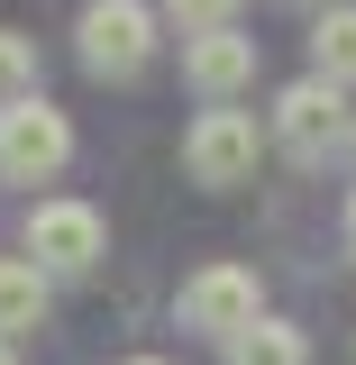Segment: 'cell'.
Returning a JSON list of instances; mask_svg holds the SVG:
<instances>
[{
  "label": "cell",
  "mask_w": 356,
  "mask_h": 365,
  "mask_svg": "<svg viewBox=\"0 0 356 365\" xmlns=\"http://www.w3.org/2000/svg\"><path fill=\"white\" fill-rule=\"evenodd\" d=\"M73 165V119L55 110V101H19V110H0V182H55Z\"/></svg>",
  "instance_id": "5"
},
{
  "label": "cell",
  "mask_w": 356,
  "mask_h": 365,
  "mask_svg": "<svg viewBox=\"0 0 356 365\" xmlns=\"http://www.w3.org/2000/svg\"><path fill=\"white\" fill-rule=\"evenodd\" d=\"M19 101H37V46L0 28V110H19Z\"/></svg>",
  "instance_id": "11"
},
{
  "label": "cell",
  "mask_w": 356,
  "mask_h": 365,
  "mask_svg": "<svg viewBox=\"0 0 356 365\" xmlns=\"http://www.w3.org/2000/svg\"><path fill=\"white\" fill-rule=\"evenodd\" d=\"M28 256H37L46 274H91L110 256V228H101L91 201H37V210H28Z\"/></svg>",
  "instance_id": "6"
},
{
  "label": "cell",
  "mask_w": 356,
  "mask_h": 365,
  "mask_svg": "<svg viewBox=\"0 0 356 365\" xmlns=\"http://www.w3.org/2000/svg\"><path fill=\"white\" fill-rule=\"evenodd\" d=\"M128 365H174V356H128Z\"/></svg>",
  "instance_id": "15"
},
{
  "label": "cell",
  "mask_w": 356,
  "mask_h": 365,
  "mask_svg": "<svg viewBox=\"0 0 356 365\" xmlns=\"http://www.w3.org/2000/svg\"><path fill=\"white\" fill-rule=\"evenodd\" d=\"M46 302H55V274L37 256H0V338L19 347L28 329H46Z\"/></svg>",
  "instance_id": "8"
},
{
  "label": "cell",
  "mask_w": 356,
  "mask_h": 365,
  "mask_svg": "<svg viewBox=\"0 0 356 365\" xmlns=\"http://www.w3.org/2000/svg\"><path fill=\"white\" fill-rule=\"evenodd\" d=\"M274 146L293 155V165H329L338 146H356V110L338 83H320V73H302V83L274 91Z\"/></svg>",
  "instance_id": "1"
},
{
  "label": "cell",
  "mask_w": 356,
  "mask_h": 365,
  "mask_svg": "<svg viewBox=\"0 0 356 365\" xmlns=\"http://www.w3.org/2000/svg\"><path fill=\"white\" fill-rule=\"evenodd\" d=\"M338 228H347V256H356V192H347V210H338Z\"/></svg>",
  "instance_id": "13"
},
{
  "label": "cell",
  "mask_w": 356,
  "mask_h": 365,
  "mask_svg": "<svg viewBox=\"0 0 356 365\" xmlns=\"http://www.w3.org/2000/svg\"><path fill=\"white\" fill-rule=\"evenodd\" d=\"M302 9H338V0H302Z\"/></svg>",
  "instance_id": "16"
},
{
  "label": "cell",
  "mask_w": 356,
  "mask_h": 365,
  "mask_svg": "<svg viewBox=\"0 0 356 365\" xmlns=\"http://www.w3.org/2000/svg\"><path fill=\"white\" fill-rule=\"evenodd\" d=\"M174 311L183 329H201V338H220V347H238L256 319H265V283H256V265H201V274H183V292H174Z\"/></svg>",
  "instance_id": "2"
},
{
  "label": "cell",
  "mask_w": 356,
  "mask_h": 365,
  "mask_svg": "<svg viewBox=\"0 0 356 365\" xmlns=\"http://www.w3.org/2000/svg\"><path fill=\"white\" fill-rule=\"evenodd\" d=\"M73 37H83V64L101 83H137L156 64V9L146 0H83Z\"/></svg>",
  "instance_id": "3"
},
{
  "label": "cell",
  "mask_w": 356,
  "mask_h": 365,
  "mask_svg": "<svg viewBox=\"0 0 356 365\" xmlns=\"http://www.w3.org/2000/svg\"><path fill=\"white\" fill-rule=\"evenodd\" d=\"M238 9H247V0H165V19H174L183 37H210V28H238Z\"/></svg>",
  "instance_id": "12"
},
{
  "label": "cell",
  "mask_w": 356,
  "mask_h": 365,
  "mask_svg": "<svg viewBox=\"0 0 356 365\" xmlns=\"http://www.w3.org/2000/svg\"><path fill=\"white\" fill-rule=\"evenodd\" d=\"M256 165H265V128L247 110H201L183 128V174L201 192H238V182H256Z\"/></svg>",
  "instance_id": "4"
},
{
  "label": "cell",
  "mask_w": 356,
  "mask_h": 365,
  "mask_svg": "<svg viewBox=\"0 0 356 365\" xmlns=\"http://www.w3.org/2000/svg\"><path fill=\"white\" fill-rule=\"evenodd\" d=\"M311 73L320 83H356V0H338V9H320L311 19Z\"/></svg>",
  "instance_id": "9"
},
{
  "label": "cell",
  "mask_w": 356,
  "mask_h": 365,
  "mask_svg": "<svg viewBox=\"0 0 356 365\" xmlns=\"http://www.w3.org/2000/svg\"><path fill=\"white\" fill-rule=\"evenodd\" d=\"M183 83L201 91L210 110H228L238 91L256 83V37H247V28H210V37H183Z\"/></svg>",
  "instance_id": "7"
},
{
  "label": "cell",
  "mask_w": 356,
  "mask_h": 365,
  "mask_svg": "<svg viewBox=\"0 0 356 365\" xmlns=\"http://www.w3.org/2000/svg\"><path fill=\"white\" fill-rule=\"evenodd\" d=\"M347 155H356V146H347Z\"/></svg>",
  "instance_id": "17"
},
{
  "label": "cell",
  "mask_w": 356,
  "mask_h": 365,
  "mask_svg": "<svg viewBox=\"0 0 356 365\" xmlns=\"http://www.w3.org/2000/svg\"><path fill=\"white\" fill-rule=\"evenodd\" d=\"M228 365H311V338H302L293 319H274V311H265L247 338H238V347H228Z\"/></svg>",
  "instance_id": "10"
},
{
  "label": "cell",
  "mask_w": 356,
  "mask_h": 365,
  "mask_svg": "<svg viewBox=\"0 0 356 365\" xmlns=\"http://www.w3.org/2000/svg\"><path fill=\"white\" fill-rule=\"evenodd\" d=\"M0 365H19V347H9V338H0Z\"/></svg>",
  "instance_id": "14"
}]
</instances>
